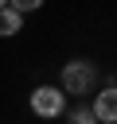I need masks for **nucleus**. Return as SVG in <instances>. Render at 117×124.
<instances>
[{
	"label": "nucleus",
	"instance_id": "4",
	"mask_svg": "<svg viewBox=\"0 0 117 124\" xmlns=\"http://www.w3.org/2000/svg\"><path fill=\"white\" fill-rule=\"evenodd\" d=\"M16 31H23V16L4 4V8H0V39H12Z\"/></svg>",
	"mask_w": 117,
	"mask_h": 124
},
{
	"label": "nucleus",
	"instance_id": "6",
	"mask_svg": "<svg viewBox=\"0 0 117 124\" xmlns=\"http://www.w3.org/2000/svg\"><path fill=\"white\" fill-rule=\"evenodd\" d=\"M70 124H94V112H90L86 105H74V108H70Z\"/></svg>",
	"mask_w": 117,
	"mask_h": 124
},
{
	"label": "nucleus",
	"instance_id": "2",
	"mask_svg": "<svg viewBox=\"0 0 117 124\" xmlns=\"http://www.w3.org/2000/svg\"><path fill=\"white\" fill-rule=\"evenodd\" d=\"M62 108H66L62 89H55V85H39V89H31V112H35V116L55 120V116H62Z\"/></svg>",
	"mask_w": 117,
	"mask_h": 124
},
{
	"label": "nucleus",
	"instance_id": "1",
	"mask_svg": "<svg viewBox=\"0 0 117 124\" xmlns=\"http://www.w3.org/2000/svg\"><path fill=\"white\" fill-rule=\"evenodd\" d=\"M98 85V66L86 62V58H70L62 66V93H74V97H86L94 93Z\"/></svg>",
	"mask_w": 117,
	"mask_h": 124
},
{
	"label": "nucleus",
	"instance_id": "5",
	"mask_svg": "<svg viewBox=\"0 0 117 124\" xmlns=\"http://www.w3.org/2000/svg\"><path fill=\"white\" fill-rule=\"evenodd\" d=\"M8 8H12V12H20V16H27V12H39V8H43V0H8Z\"/></svg>",
	"mask_w": 117,
	"mask_h": 124
},
{
	"label": "nucleus",
	"instance_id": "3",
	"mask_svg": "<svg viewBox=\"0 0 117 124\" xmlns=\"http://www.w3.org/2000/svg\"><path fill=\"white\" fill-rule=\"evenodd\" d=\"M94 120H101V124H117V85H109V89H101L98 97H94Z\"/></svg>",
	"mask_w": 117,
	"mask_h": 124
},
{
	"label": "nucleus",
	"instance_id": "7",
	"mask_svg": "<svg viewBox=\"0 0 117 124\" xmlns=\"http://www.w3.org/2000/svg\"><path fill=\"white\" fill-rule=\"evenodd\" d=\"M4 4H8V0H0V8H4Z\"/></svg>",
	"mask_w": 117,
	"mask_h": 124
}]
</instances>
